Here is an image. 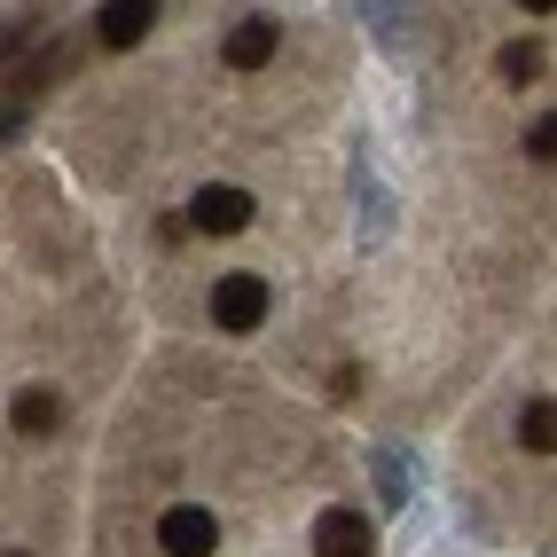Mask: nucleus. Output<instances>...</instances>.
Returning <instances> with one entry per match:
<instances>
[{
    "mask_svg": "<svg viewBox=\"0 0 557 557\" xmlns=\"http://www.w3.org/2000/svg\"><path fill=\"white\" fill-rule=\"evenodd\" d=\"M9 424H16L24 440H40V432H55V424H63V400H55L48 385H24V393L9 400Z\"/></svg>",
    "mask_w": 557,
    "mask_h": 557,
    "instance_id": "obj_8",
    "label": "nucleus"
},
{
    "mask_svg": "<svg viewBox=\"0 0 557 557\" xmlns=\"http://www.w3.org/2000/svg\"><path fill=\"white\" fill-rule=\"evenodd\" d=\"M354 189H361V244H385V228H393V197H385L369 173H354Z\"/></svg>",
    "mask_w": 557,
    "mask_h": 557,
    "instance_id": "obj_10",
    "label": "nucleus"
},
{
    "mask_svg": "<svg viewBox=\"0 0 557 557\" xmlns=\"http://www.w3.org/2000/svg\"><path fill=\"white\" fill-rule=\"evenodd\" d=\"M150 24H158V0H102V16H95L102 48H134Z\"/></svg>",
    "mask_w": 557,
    "mask_h": 557,
    "instance_id": "obj_6",
    "label": "nucleus"
},
{
    "mask_svg": "<svg viewBox=\"0 0 557 557\" xmlns=\"http://www.w3.org/2000/svg\"><path fill=\"white\" fill-rule=\"evenodd\" d=\"M268 307H275V283H268V275H251V268H236V275H220V283H212V322L228 330V338L259 330V322H268Z\"/></svg>",
    "mask_w": 557,
    "mask_h": 557,
    "instance_id": "obj_1",
    "label": "nucleus"
},
{
    "mask_svg": "<svg viewBox=\"0 0 557 557\" xmlns=\"http://www.w3.org/2000/svg\"><path fill=\"white\" fill-rule=\"evenodd\" d=\"M369 479H377L385 510H408V495H417V456H408V448H377V456H369Z\"/></svg>",
    "mask_w": 557,
    "mask_h": 557,
    "instance_id": "obj_7",
    "label": "nucleus"
},
{
    "mask_svg": "<svg viewBox=\"0 0 557 557\" xmlns=\"http://www.w3.org/2000/svg\"><path fill=\"white\" fill-rule=\"evenodd\" d=\"M16 557H24V549H16Z\"/></svg>",
    "mask_w": 557,
    "mask_h": 557,
    "instance_id": "obj_15",
    "label": "nucleus"
},
{
    "mask_svg": "<svg viewBox=\"0 0 557 557\" xmlns=\"http://www.w3.org/2000/svg\"><path fill=\"white\" fill-rule=\"evenodd\" d=\"M251 220H259L251 189H228V181H205V189L189 197V228L197 236H236V228H251Z\"/></svg>",
    "mask_w": 557,
    "mask_h": 557,
    "instance_id": "obj_2",
    "label": "nucleus"
},
{
    "mask_svg": "<svg viewBox=\"0 0 557 557\" xmlns=\"http://www.w3.org/2000/svg\"><path fill=\"white\" fill-rule=\"evenodd\" d=\"M518 9H534V16H549V9H557V0H518Z\"/></svg>",
    "mask_w": 557,
    "mask_h": 557,
    "instance_id": "obj_14",
    "label": "nucleus"
},
{
    "mask_svg": "<svg viewBox=\"0 0 557 557\" xmlns=\"http://www.w3.org/2000/svg\"><path fill=\"white\" fill-rule=\"evenodd\" d=\"M369 24H377V48H385V55H408V48H417V32H408V9H385V0H369Z\"/></svg>",
    "mask_w": 557,
    "mask_h": 557,
    "instance_id": "obj_11",
    "label": "nucleus"
},
{
    "mask_svg": "<svg viewBox=\"0 0 557 557\" xmlns=\"http://www.w3.org/2000/svg\"><path fill=\"white\" fill-rule=\"evenodd\" d=\"M495 71H503V79H510V87H527V79H534V71H542V40H510V48L495 55Z\"/></svg>",
    "mask_w": 557,
    "mask_h": 557,
    "instance_id": "obj_12",
    "label": "nucleus"
},
{
    "mask_svg": "<svg viewBox=\"0 0 557 557\" xmlns=\"http://www.w3.org/2000/svg\"><path fill=\"white\" fill-rule=\"evenodd\" d=\"M518 448L557 456V400H527V408H518Z\"/></svg>",
    "mask_w": 557,
    "mask_h": 557,
    "instance_id": "obj_9",
    "label": "nucleus"
},
{
    "mask_svg": "<svg viewBox=\"0 0 557 557\" xmlns=\"http://www.w3.org/2000/svg\"><path fill=\"white\" fill-rule=\"evenodd\" d=\"M527 158H534V165H557V110L527 126Z\"/></svg>",
    "mask_w": 557,
    "mask_h": 557,
    "instance_id": "obj_13",
    "label": "nucleus"
},
{
    "mask_svg": "<svg viewBox=\"0 0 557 557\" xmlns=\"http://www.w3.org/2000/svg\"><path fill=\"white\" fill-rule=\"evenodd\" d=\"M369 518L361 510H322L314 518V557H369Z\"/></svg>",
    "mask_w": 557,
    "mask_h": 557,
    "instance_id": "obj_5",
    "label": "nucleus"
},
{
    "mask_svg": "<svg viewBox=\"0 0 557 557\" xmlns=\"http://www.w3.org/2000/svg\"><path fill=\"white\" fill-rule=\"evenodd\" d=\"M275 48H283V32H275V16H244L236 32H228V71H268L275 63Z\"/></svg>",
    "mask_w": 557,
    "mask_h": 557,
    "instance_id": "obj_4",
    "label": "nucleus"
},
{
    "mask_svg": "<svg viewBox=\"0 0 557 557\" xmlns=\"http://www.w3.org/2000/svg\"><path fill=\"white\" fill-rule=\"evenodd\" d=\"M158 549H165V557H212V549H220V518L197 510V503H173V510L158 518Z\"/></svg>",
    "mask_w": 557,
    "mask_h": 557,
    "instance_id": "obj_3",
    "label": "nucleus"
}]
</instances>
